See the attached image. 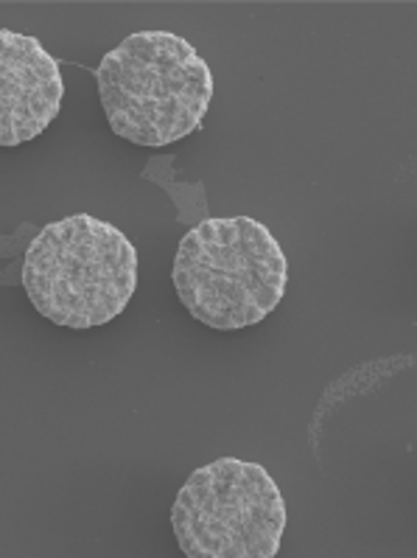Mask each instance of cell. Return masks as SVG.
Masks as SVG:
<instances>
[{
    "instance_id": "cell-2",
    "label": "cell",
    "mask_w": 417,
    "mask_h": 558,
    "mask_svg": "<svg viewBox=\"0 0 417 558\" xmlns=\"http://www.w3.org/2000/svg\"><path fill=\"white\" fill-rule=\"evenodd\" d=\"M171 281L194 320L216 331H238L281 306L289 262L258 219H205L176 247Z\"/></svg>"
},
{
    "instance_id": "cell-5",
    "label": "cell",
    "mask_w": 417,
    "mask_h": 558,
    "mask_svg": "<svg viewBox=\"0 0 417 558\" xmlns=\"http://www.w3.org/2000/svg\"><path fill=\"white\" fill-rule=\"evenodd\" d=\"M65 99L59 62L32 34L0 28V149L34 141Z\"/></svg>"
},
{
    "instance_id": "cell-1",
    "label": "cell",
    "mask_w": 417,
    "mask_h": 558,
    "mask_svg": "<svg viewBox=\"0 0 417 558\" xmlns=\"http://www.w3.org/2000/svg\"><path fill=\"white\" fill-rule=\"evenodd\" d=\"M96 85L110 130L149 149L188 138L213 101L208 62L171 32L130 34L98 62Z\"/></svg>"
},
{
    "instance_id": "cell-4",
    "label": "cell",
    "mask_w": 417,
    "mask_h": 558,
    "mask_svg": "<svg viewBox=\"0 0 417 558\" xmlns=\"http://www.w3.org/2000/svg\"><path fill=\"white\" fill-rule=\"evenodd\" d=\"M171 527L188 558H274L286 531V502L261 463L219 458L180 488Z\"/></svg>"
},
{
    "instance_id": "cell-3",
    "label": "cell",
    "mask_w": 417,
    "mask_h": 558,
    "mask_svg": "<svg viewBox=\"0 0 417 558\" xmlns=\"http://www.w3.org/2000/svg\"><path fill=\"white\" fill-rule=\"evenodd\" d=\"M34 310L62 329L115 320L137 290V250L115 225L73 214L39 230L23 262Z\"/></svg>"
}]
</instances>
